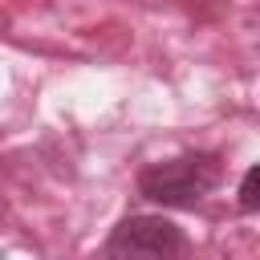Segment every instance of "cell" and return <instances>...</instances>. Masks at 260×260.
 <instances>
[{"mask_svg":"<svg viewBox=\"0 0 260 260\" xmlns=\"http://www.w3.org/2000/svg\"><path fill=\"white\" fill-rule=\"evenodd\" d=\"M215 183H219V158L215 154H183V158L150 162L138 175V191L162 207H195Z\"/></svg>","mask_w":260,"mask_h":260,"instance_id":"cell-1","label":"cell"},{"mask_svg":"<svg viewBox=\"0 0 260 260\" xmlns=\"http://www.w3.org/2000/svg\"><path fill=\"white\" fill-rule=\"evenodd\" d=\"M110 260H175L183 252V232L162 215H130L110 236Z\"/></svg>","mask_w":260,"mask_h":260,"instance_id":"cell-2","label":"cell"},{"mask_svg":"<svg viewBox=\"0 0 260 260\" xmlns=\"http://www.w3.org/2000/svg\"><path fill=\"white\" fill-rule=\"evenodd\" d=\"M256 191H260V167H248L244 171V183H240V207L244 211H256L260 207V195Z\"/></svg>","mask_w":260,"mask_h":260,"instance_id":"cell-3","label":"cell"}]
</instances>
